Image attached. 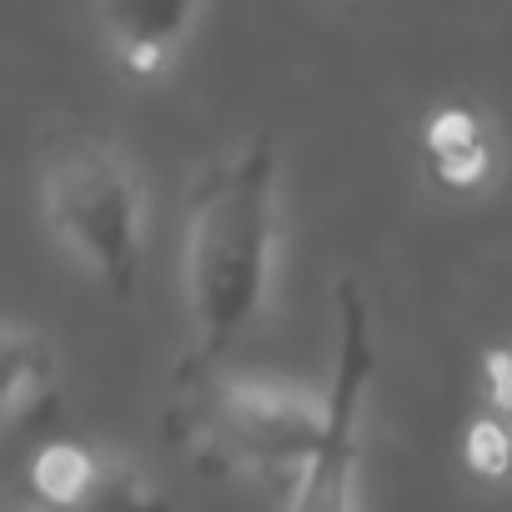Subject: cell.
<instances>
[{"label": "cell", "mask_w": 512, "mask_h": 512, "mask_svg": "<svg viewBox=\"0 0 512 512\" xmlns=\"http://www.w3.org/2000/svg\"><path fill=\"white\" fill-rule=\"evenodd\" d=\"M277 256V146L251 136L206 166L186 196L181 282L191 317V357L226 362L256 327L272 292Z\"/></svg>", "instance_id": "obj_1"}, {"label": "cell", "mask_w": 512, "mask_h": 512, "mask_svg": "<svg viewBox=\"0 0 512 512\" xmlns=\"http://www.w3.org/2000/svg\"><path fill=\"white\" fill-rule=\"evenodd\" d=\"M166 432L196 467L216 477L302 472L327 432V397L317 402L297 387L226 377L216 362L186 357L166 407Z\"/></svg>", "instance_id": "obj_2"}, {"label": "cell", "mask_w": 512, "mask_h": 512, "mask_svg": "<svg viewBox=\"0 0 512 512\" xmlns=\"http://www.w3.org/2000/svg\"><path fill=\"white\" fill-rule=\"evenodd\" d=\"M41 211L51 236L111 292L131 297L141 277V176L126 151L96 131H56L41 151Z\"/></svg>", "instance_id": "obj_3"}, {"label": "cell", "mask_w": 512, "mask_h": 512, "mask_svg": "<svg viewBox=\"0 0 512 512\" xmlns=\"http://www.w3.org/2000/svg\"><path fill=\"white\" fill-rule=\"evenodd\" d=\"M377 372V337L367 297L352 277L337 282V357H332V387H327V432L317 452L292 477L287 512H352V482L362 457V407Z\"/></svg>", "instance_id": "obj_4"}, {"label": "cell", "mask_w": 512, "mask_h": 512, "mask_svg": "<svg viewBox=\"0 0 512 512\" xmlns=\"http://www.w3.org/2000/svg\"><path fill=\"white\" fill-rule=\"evenodd\" d=\"M26 502L41 512H166V497L136 467H121L81 442L36 447Z\"/></svg>", "instance_id": "obj_5"}, {"label": "cell", "mask_w": 512, "mask_h": 512, "mask_svg": "<svg viewBox=\"0 0 512 512\" xmlns=\"http://www.w3.org/2000/svg\"><path fill=\"white\" fill-rule=\"evenodd\" d=\"M201 0H96V21L111 56L131 76H156L196 26Z\"/></svg>", "instance_id": "obj_6"}, {"label": "cell", "mask_w": 512, "mask_h": 512, "mask_svg": "<svg viewBox=\"0 0 512 512\" xmlns=\"http://www.w3.org/2000/svg\"><path fill=\"white\" fill-rule=\"evenodd\" d=\"M6 397H0V422H6L11 437L46 427L56 417V357L46 347L41 332L6 322Z\"/></svg>", "instance_id": "obj_7"}, {"label": "cell", "mask_w": 512, "mask_h": 512, "mask_svg": "<svg viewBox=\"0 0 512 512\" xmlns=\"http://www.w3.org/2000/svg\"><path fill=\"white\" fill-rule=\"evenodd\" d=\"M427 161L432 176L452 191H467L487 176V131L472 111L447 106L427 121Z\"/></svg>", "instance_id": "obj_8"}, {"label": "cell", "mask_w": 512, "mask_h": 512, "mask_svg": "<svg viewBox=\"0 0 512 512\" xmlns=\"http://www.w3.org/2000/svg\"><path fill=\"white\" fill-rule=\"evenodd\" d=\"M467 467L482 477H502L512 467V437L497 422H472L467 432Z\"/></svg>", "instance_id": "obj_9"}, {"label": "cell", "mask_w": 512, "mask_h": 512, "mask_svg": "<svg viewBox=\"0 0 512 512\" xmlns=\"http://www.w3.org/2000/svg\"><path fill=\"white\" fill-rule=\"evenodd\" d=\"M482 382H487L492 402H497L502 412H512V352H492L487 367H482Z\"/></svg>", "instance_id": "obj_10"}, {"label": "cell", "mask_w": 512, "mask_h": 512, "mask_svg": "<svg viewBox=\"0 0 512 512\" xmlns=\"http://www.w3.org/2000/svg\"><path fill=\"white\" fill-rule=\"evenodd\" d=\"M11 512H41V507H31V502H21V507H11Z\"/></svg>", "instance_id": "obj_11"}]
</instances>
